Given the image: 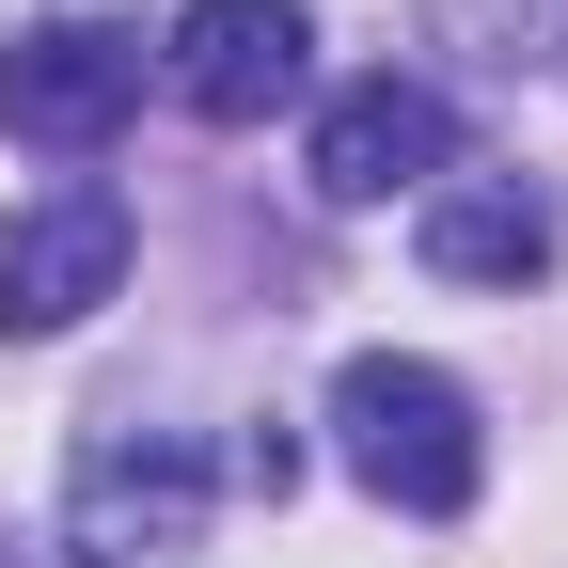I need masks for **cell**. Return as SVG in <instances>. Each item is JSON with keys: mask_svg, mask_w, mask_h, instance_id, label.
I'll list each match as a JSON object with an SVG mask.
<instances>
[{"mask_svg": "<svg viewBox=\"0 0 568 568\" xmlns=\"http://www.w3.org/2000/svg\"><path fill=\"white\" fill-rule=\"evenodd\" d=\"M126 111H142V32H111V17H48V32L0 48V126L48 142V159H95Z\"/></svg>", "mask_w": 568, "mask_h": 568, "instance_id": "cell-2", "label": "cell"}, {"mask_svg": "<svg viewBox=\"0 0 568 568\" xmlns=\"http://www.w3.org/2000/svg\"><path fill=\"white\" fill-rule=\"evenodd\" d=\"M332 458L364 474L379 506L458 521L474 489H489V426H474V395H458L443 364H410V347H364V364L332 379Z\"/></svg>", "mask_w": 568, "mask_h": 568, "instance_id": "cell-1", "label": "cell"}, {"mask_svg": "<svg viewBox=\"0 0 568 568\" xmlns=\"http://www.w3.org/2000/svg\"><path fill=\"white\" fill-rule=\"evenodd\" d=\"M111 284H126V205L95 174H63L0 222V332H80Z\"/></svg>", "mask_w": 568, "mask_h": 568, "instance_id": "cell-4", "label": "cell"}, {"mask_svg": "<svg viewBox=\"0 0 568 568\" xmlns=\"http://www.w3.org/2000/svg\"><path fill=\"white\" fill-rule=\"evenodd\" d=\"M458 174V111H443V80H395V63H379V80H347L332 111H316V190L332 205H426V190H443Z\"/></svg>", "mask_w": 568, "mask_h": 568, "instance_id": "cell-5", "label": "cell"}, {"mask_svg": "<svg viewBox=\"0 0 568 568\" xmlns=\"http://www.w3.org/2000/svg\"><path fill=\"white\" fill-rule=\"evenodd\" d=\"M159 80L205 126H268V111H301V80H316V17H301V0H190L174 48H159Z\"/></svg>", "mask_w": 568, "mask_h": 568, "instance_id": "cell-3", "label": "cell"}, {"mask_svg": "<svg viewBox=\"0 0 568 568\" xmlns=\"http://www.w3.org/2000/svg\"><path fill=\"white\" fill-rule=\"evenodd\" d=\"M410 237H426L443 284H537V268H552V205H537L521 174H443Z\"/></svg>", "mask_w": 568, "mask_h": 568, "instance_id": "cell-6", "label": "cell"}]
</instances>
